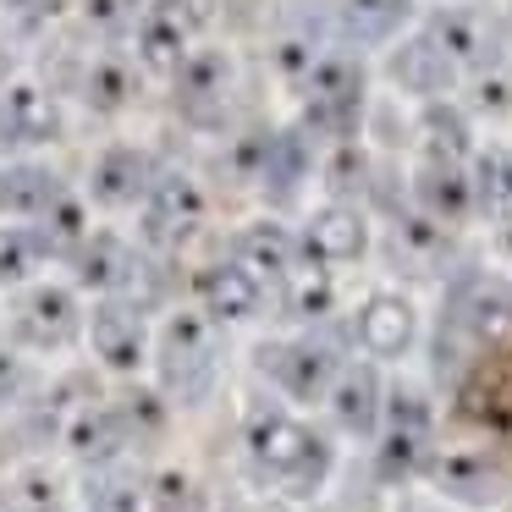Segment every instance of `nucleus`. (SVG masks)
Wrapping results in <instances>:
<instances>
[{
  "label": "nucleus",
  "mask_w": 512,
  "mask_h": 512,
  "mask_svg": "<svg viewBox=\"0 0 512 512\" xmlns=\"http://www.w3.org/2000/svg\"><path fill=\"white\" fill-rule=\"evenodd\" d=\"M424 474H430L435 490H441L446 501H457V507H496L501 490H507L496 457L479 452V446H452V452H435Z\"/></svg>",
  "instance_id": "14"
},
{
  "label": "nucleus",
  "mask_w": 512,
  "mask_h": 512,
  "mask_svg": "<svg viewBox=\"0 0 512 512\" xmlns=\"http://www.w3.org/2000/svg\"><path fill=\"white\" fill-rule=\"evenodd\" d=\"M265 298H270V287L237 254L215 259L199 276V303H204L199 314L210 325H254L259 314H265Z\"/></svg>",
  "instance_id": "12"
},
{
  "label": "nucleus",
  "mask_w": 512,
  "mask_h": 512,
  "mask_svg": "<svg viewBox=\"0 0 512 512\" xmlns=\"http://www.w3.org/2000/svg\"><path fill=\"white\" fill-rule=\"evenodd\" d=\"M243 452L254 463V474L287 501L320 496L331 468H336L331 441L314 424H303L298 413L276 408V402H265V408H254L243 419Z\"/></svg>",
  "instance_id": "1"
},
{
  "label": "nucleus",
  "mask_w": 512,
  "mask_h": 512,
  "mask_svg": "<svg viewBox=\"0 0 512 512\" xmlns=\"http://www.w3.org/2000/svg\"><path fill=\"white\" fill-rule=\"evenodd\" d=\"M254 364L287 402H309L314 408V402H325V391H331L336 369L347 364V353L331 347L320 331H298V336H281V342H265L254 353Z\"/></svg>",
  "instance_id": "5"
},
{
  "label": "nucleus",
  "mask_w": 512,
  "mask_h": 512,
  "mask_svg": "<svg viewBox=\"0 0 512 512\" xmlns=\"http://www.w3.org/2000/svg\"><path fill=\"white\" fill-rule=\"evenodd\" d=\"M298 254H303V265H314V270L358 265V259L369 254V215L347 199L320 204L298 232Z\"/></svg>",
  "instance_id": "8"
},
{
  "label": "nucleus",
  "mask_w": 512,
  "mask_h": 512,
  "mask_svg": "<svg viewBox=\"0 0 512 512\" xmlns=\"http://www.w3.org/2000/svg\"><path fill=\"white\" fill-rule=\"evenodd\" d=\"M496 248H501V259H507V270H512V221L496 226Z\"/></svg>",
  "instance_id": "23"
},
{
  "label": "nucleus",
  "mask_w": 512,
  "mask_h": 512,
  "mask_svg": "<svg viewBox=\"0 0 512 512\" xmlns=\"http://www.w3.org/2000/svg\"><path fill=\"white\" fill-rule=\"evenodd\" d=\"M413 0H342V34L358 45H386L402 34Z\"/></svg>",
  "instance_id": "20"
},
{
  "label": "nucleus",
  "mask_w": 512,
  "mask_h": 512,
  "mask_svg": "<svg viewBox=\"0 0 512 512\" xmlns=\"http://www.w3.org/2000/svg\"><path fill=\"white\" fill-rule=\"evenodd\" d=\"M408 193H413V210L430 215V221L446 226V232L474 215V188H468V166H463V160H424L419 155Z\"/></svg>",
  "instance_id": "15"
},
{
  "label": "nucleus",
  "mask_w": 512,
  "mask_h": 512,
  "mask_svg": "<svg viewBox=\"0 0 512 512\" xmlns=\"http://www.w3.org/2000/svg\"><path fill=\"white\" fill-rule=\"evenodd\" d=\"M232 254L243 259V265L254 270L265 287H270V281H292V276H298V265H303L298 232H292V226H281V221H254V226H243V237H237Z\"/></svg>",
  "instance_id": "17"
},
{
  "label": "nucleus",
  "mask_w": 512,
  "mask_h": 512,
  "mask_svg": "<svg viewBox=\"0 0 512 512\" xmlns=\"http://www.w3.org/2000/svg\"><path fill=\"white\" fill-rule=\"evenodd\" d=\"M83 336H89L94 358L116 375H138L149 364V347H155V331L144 325V314L127 298H105L100 309L83 320Z\"/></svg>",
  "instance_id": "11"
},
{
  "label": "nucleus",
  "mask_w": 512,
  "mask_h": 512,
  "mask_svg": "<svg viewBox=\"0 0 512 512\" xmlns=\"http://www.w3.org/2000/svg\"><path fill=\"white\" fill-rule=\"evenodd\" d=\"M353 342L364 358L375 364H397L419 347V309H413L408 292H369L353 309Z\"/></svg>",
  "instance_id": "7"
},
{
  "label": "nucleus",
  "mask_w": 512,
  "mask_h": 512,
  "mask_svg": "<svg viewBox=\"0 0 512 512\" xmlns=\"http://www.w3.org/2000/svg\"><path fill=\"white\" fill-rule=\"evenodd\" d=\"M474 94H479V105H485V111H496V116H512V78H496L490 67H479V78H474Z\"/></svg>",
  "instance_id": "22"
},
{
  "label": "nucleus",
  "mask_w": 512,
  "mask_h": 512,
  "mask_svg": "<svg viewBox=\"0 0 512 512\" xmlns=\"http://www.w3.org/2000/svg\"><path fill=\"white\" fill-rule=\"evenodd\" d=\"M149 358H160V386H166V402H182V408H193V402L210 397L215 375H221V364H215V325L204 320L199 309L171 314V320L160 325Z\"/></svg>",
  "instance_id": "3"
},
{
  "label": "nucleus",
  "mask_w": 512,
  "mask_h": 512,
  "mask_svg": "<svg viewBox=\"0 0 512 512\" xmlns=\"http://www.w3.org/2000/svg\"><path fill=\"white\" fill-rule=\"evenodd\" d=\"M468 188H474V215H485L490 226L512 221V144H474Z\"/></svg>",
  "instance_id": "18"
},
{
  "label": "nucleus",
  "mask_w": 512,
  "mask_h": 512,
  "mask_svg": "<svg viewBox=\"0 0 512 512\" xmlns=\"http://www.w3.org/2000/svg\"><path fill=\"white\" fill-rule=\"evenodd\" d=\"M325 413L347 441H375L380 413H386V380H380L375 358H347L336 369L331 391H325Z\"/></svg>",
  "instance_id": "10"
},
{
  "label": "nucleus",
  "mask_w": 512,
  "mask_h": 512,
  "mask_svg": "<svg viewBox=\"0 0 512 512\" xmlns=\"http://www.w3.org/2000/svg\"><path fill=\"white\" fill-rule=\"evenodd\" d=\"M303 94H309V111L325 133H353L358 116H364V72L347 56H325L303 72Z\"/></svg>",
  "instance_id": "13"
},
{
  "label": "nucleus",
  "mask_w": 512,
  "mask_h": 512,
  "mask_svg": "<svg viewBox=\"0 0 512 512\" xmlns=\"http://www.w3.org/2000/svg\"><path fill=\"white\" fill-rule=\"evenodd\" d=\"M435 457V402L424 386H386V413L375 430V468L386 485L419 479Z\"/></svg>",
  "instance_id": "2"
},
{
  "label": "nucleus",
  "mask_w": 512,
  "mask_h": 512,
  "mask_svg": "<svg viewBox=\"0 0 512 512\" xmlns=\"http://www.w3.org/2000/svg\"><path fill=\"white\" fill-rule=\"evenodd\" d=\"M83 320L89 309L78 303L72 287H50V281H28L12 298V342L17 353H67L83 342Z\"/></svg>",
  "instance_id": "6"
},
{
  "label": "nucleus",
  "mask_w": 512,
  "mask_h": 512,
  "mask_svg": "<svg viewBox=\"0 0 512 512\" xmlns=\"http://www.w3.org/2000/svg\"><path fill=\"white\" fill-rule=\"evenodd\" d=\"M89 512H155L149 507V485L127 474H105L89 496Z\"/></svg>",
  "instance_id": "21"
},
{
  "label": "nucleus",
  "mask_w": 512,
  "mask_h": 512,
  "mask_svg": "<svg viewBox=\"0 0 512 512\" xmlns=\"http://www.w3.org/2000/svg\"><path fill=\"white\" fill-rule=\"evenodd\" d=\"M424 34H430L435 45L452 56L457 72H479V67H490V61L501 56V17L490 12V6H479V0L441 6V12L430 17V28H424Z\"/></svg>",
  "instance_id": "9"
},
{
  "label": "nucleus",
  "mask_w": 512,
  "mask_h": 512,
  "mask_svg": "<svg viewBox=\"0 0 512 512\" xmlns=\"http://www.w3.org/2000/svg\"><path fill=\"white\" fill-rule=\"evenodd\" d=\"M397 94H413V100H446L457 89V67L430 34H408L391 45V61H386Z\"/></svg>",
  "instance_id": "16"
},
{
  "label": "nucleus",
  "mask_w": 512,
  "mask_h": 512,
  "mask_svg": "<svg viewBox=\"0 0 512 512\" xmlns=\"http://www.w3.org/2000/svg\"><path fill=\"white\" fill-rule=\"evenodd\" d=\"M446 331L474 347H501L512 336V276L490 265H468L446 287Z\"/></svg>",
  "instance_id": "4"
},
{
  "label": "nucleus",
  "mask_w": 512,
  "mask_h": 512,
  "mask_svg": "<svg viewBox=\"0 0 512 512\" xmlns=\"http://www.w3.org/2000/svg\"><path fill=\"white\" fill-rule=\"evenodd\" d=\"M474 144H479L474 116L457 111L452 100H424V111H419V155L424 160H463L468 166Z\"/></svg>",
  "instance_id": "19"
}]
</instances>
